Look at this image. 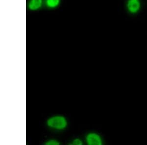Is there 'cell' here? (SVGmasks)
Segmentation results:
<instances>
[{"instance_id": "6da1fadb", "label": "cell", "mask_w": 147, "mask_h": 145, "mask_svg": "<svg viewBox=\"0 0 147 145\" xmlns=\"http://www.w3.org/2000/svg\"><path fill=\"white\" fill-rule=\"evenodd\" d=\"M48 124L50 127L52 128L62 129L66 127V121L64 118L62 117H54L48 120Z\"/></svg>"}, {"instance_id": "8992f818", "label": "cell", "mask_w": 147, "mask_h": 145, "mask_svg": "<svg viewBox=\"0 0 147 145\" xmlns=\"http://www.w3.org/2000/svg\"><path fill=\"white\" fill-rule=\"evenodd\" d=\"M46 145H59V143L58 142L55 141H54V140H52V141H50L49 142H47V143L46 144Z\"/></svg>"}, {"instance_id": "52a82bcc", "label": "cell", "mask_w": 147, "mask_h": 145, "mask_svg": "<svg viewBox=\"0 0 147 145\" xmlns=\"http://www.w3.org/2000/svg\"><path fill=\"white\" fill-rule=\"evenodd\" d=\"M74 145H82V141L79 139H76L74 141L73 143Z\"/></svg>"}, {"instance_id": "7a4b0ae2", "label": "cell", "mask_w": 147, "mask_h": 145, "mask_svg": "<svg viewBox=\"0 0 147 145\" xmlns=\"http://www.w3.org/2000/svg\"><path fill=\"white\" fill-rule=\"evenodd\" d=\"M87 143L89 145H102V140L100 137L96 134H89L87 137Z\"/></svg>"}, {"instance_id": "3957f363", "label": "cell", "mask_w": 147, "mask_h": 145, "mask_svg": "<svg viewBox=\"0 0 147 145\" xmlns=\"http://www.w3.org/2000/svg\"><path fill=\"white\" fill-rule=\"evenodd\" d=\"M127 7L131 12H136L140 8V3L139 0H129Z\"/></svg>"}, {"instance_id": "5b68a950", "label": "cell", "mask_w": 147, "mask_h": 145, "mask_svg": "<svg viewBox=\"0 0 147 145\" xmlns=\"http://www.w3.org/2000/svg\"><path fill=\"white\" fill-rule=\"evenodd\" d=\"M59 0H47V5L50 7H55L59 5Z\"/></svg>"}, {"instance_id": "277c9868", "label": "cell", "mask_w": 147, "mask_h": 145, "mask_svg": "<svg viewBox=\"0 0 147 145\" xmlns=\"http://www.w3.org/2000/svg\"><path fill=\"white\" fill-rule=\"evenodd\" d=\"M42 0H32L29 4V8L31 10H36L41 6Z\"/></svg>"}]
</instances>
